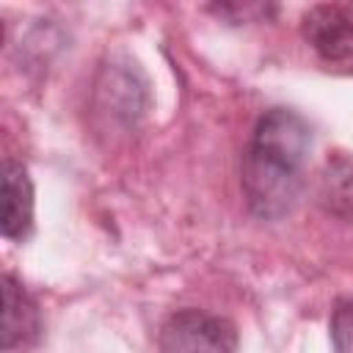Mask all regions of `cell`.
<instances>
[{
  "label": "cell",
  "instance_id": "6da1fadb",
  "mask_svg": "<svg viewBox=\"0 0 353 353\" xmlns=\"http://www.w3.org/2000/svg\"><path fill=\"white\" fill-rule=\"evenodd\" d=\"M312 132L303 116L287 108L262 113L243 154V193L256 218L273 221L292 210L303 188Z\"/></svg>",
  "mask_w": 353,
  "mask_h": 353
},
{
  "label": "cell",
  "instance_id": "7a4b0ae2",
  "mask_svg": "<svg viewBox=\"0 0 353 353\" xmlns=\"http://www.w3.org/2000/svg\"><path fill=\"white\" fill-rule=\"evenodd\" d=\"M157 347L160 353H234L237 331L221 314L182 309L163 323Z\"/></svg>",
  "mask_w": 353,
  "mask_h": 353
},
{
  "label": "cell",
  "instance_id": "3957f363",
  "mask_svg": "<svg viewBox=\"0 0 353 353\" xmlns=\"http://www.w3.org/2000/svg\"><path fill=\"white\" fill-rule=\"evenodd\" d=\"M303 39L317 58L342 74H353V6H314L303 14Z\"/></svg>",
  "mask_w": 353,
  "mask_h": 353
},
{
  "label": "cell",
  "instance_id": "277c9868",
  "mask_svg": "<svg viewBox=\"0 0 353 353\" xmlns=\"http://www.w3.org/2000/svg\"><path fill=\"white\" fill-rule=\"evenodd\" d=\"M3 234L8 240H25L33 229V185L28 171L6 160L3 163Z\"/></svg>",
  "mask_w": 353,
  "mask_h": 353
},
{
  "label": "cell",
  "instance_id": "5b68a950",
  "mask_svg": "<svg viewBox=\"0 0 353 353\" xmlns=\"http://www.w3.org/2000/svg\"><path fill=\"white\" fill-rule=\"evenodd\" d=\"M41 320H39V306L33 298L22 290L19 281L11 276H3V347H25L39 336Z\"/></svg>",
  "mask_w": 353,
  "mask_h": 353
},
{
  "label": "cell",
  "instance_id": "8992f818",
  "mask_svg": "<svg viewBox=\"0 0 353 353\" xmlns=\"http://www.w3.org/2000/svg\"><path fill=\"white\" fill-rule=\"evenodd\" d=\"M317 201L339 218L353 221V160L336 154L325 163L317 182Z\"/></svg>",
  "mask_w": 353,
  "mask_h": 353
},
{
  "label": "cell",
  "instance_id": "52a82bcc",
  "mask_svg": "<svg viewBox=\"0 0 353 353\" xmlns=\"http://www.w3.org/2000/svg\"><path fill=\"white\" fill-rule=\"evenodd\" d=\"M334 353H353V301H339L331 317Z\"/></svg>",
  "mask_w": 353,
  "mask_h": 353
}]
</instances>
